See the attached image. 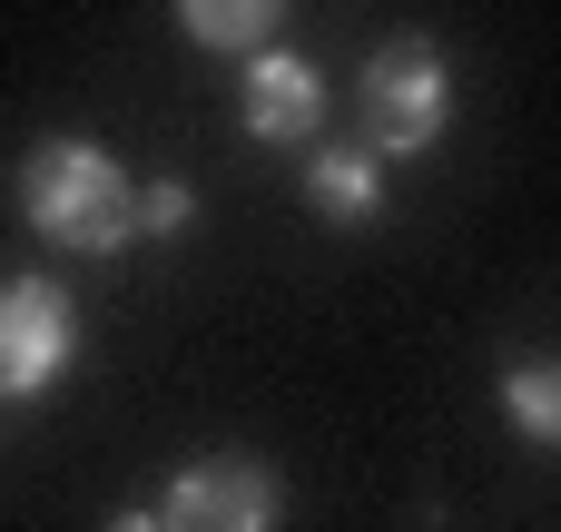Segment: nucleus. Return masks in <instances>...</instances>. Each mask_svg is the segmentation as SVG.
<instances>
[{
    "mask_svg": "<svg viewBox=\"0 0 561 532\" xmlns=\"http://www.w3.org/2000/svg\"><path fill=\"white\" fill-rule=\"evenodd\" d=\"M187 207H197V197H187L178 178H158V188H138V227H148V237H178V227H187Z\"/></svg>",
    "mask_w": 561,
    "mask_h": 532,
    "instance_id": "nucleus-9",
    "label": "nucleus"
},
{
    "mask_svg": "<svg viewBox=\"0 0 561 532\" xmlns=\"http://www.w3.org/2000/svg\"><path fill=\"white\" fill-rule=\"evenodd\" d=\"M237 118H247V138H266V148H296V138H316V118H325V89H316V69H306V59L266 49V59H247Z\"/></svg>",
    "mask_w": 561,
    "mask_h": 532,
    "instance_id": "nucleus-5",
    "label": "nucleus"
},
{
    "mask_svg": "<svg viewBox=\"0 0 561 532\" xmlns=\"http://www.w3.org/2000/svg\"><path fill=\"white\" fill-rule=\"evenodd\" d=\"M20 217L69 247V257H118L138 237V188L118 178V158H99L89 138H39L20 158Z\"/></svg>",
    "mask_w": 561,
    "mask_h": 532,
    "instance_id": "nucleus-1",
    "label": "nucleus"
},
{
    "mask_svg": "<svg viewBox=\"0 0 561 532\" xmlns=\"http://www.w3.org/2000/svg\"><path fill=\"white\" fill-rule=\"evenodd\" d=\"M503 415H513L533 444H561V365L552 355H523V365L503 375Z\"/></svg>",
    "mask_w": 561,
    "mask_h": 532,
    "instance_id": "nucleus-8",
    "label": "nucleus"
},
{
    "mask_svg": "<svg viewBox=\"0 0 561 532\" xmlns=\"http://www.w3.org/2000/svg\"><path fill=\"white\" fill-rule=\"evenodd\" d=\"M306 207L335 217V227H365V217L385 207V168H375V148H325V158L306 168Z\"/></svg>",
    "mask_w": 561,
    "mask_h": 532,
    "instance_id": "nucleus-6",
    "label": "nucleus"
},
{
    "mask_svg": "<svg viewBox=\"0 0 561 532\" xmlns=\"http://www.w3.org/2000/svg\"><path fill=\"white\" fill-rule=\"evenodd\" d=\"M276 10H286V0H178L187 39H207V49H266Z\"/></svg>",
    "mask_w": 561,
    "mask_h": 532,
    "instance_id": "nucleus-7",
    "label": "nucleus"
},
{
    "mask_svg": "<svg viewBox=\"0 0 561 532\" xmlns=\"http://www.w3.org/2000/svg\"><path fill=\"white\" fill-rule=\"evenodd\" d=\"M79 355V306L49 276H10L0 286V395H49Z\"/></svg>",
    "mask_w": 561,
    "mask_h": 532,
    "instance_id": "nucleus-3",
    "label": "nucleus"
},
{
    "mask_svg": "<svg viewBox=\"0 0 561 532\" xmlns=\"http://www.w3.org/2000/svg\"><path fill=\"white\" fill-rule=\"evenodd\" d=\"M158 532H276V474L256 454H207L168 484Z\"/></svg>",
    "mask_w": 561,
    "mask_h": 532,
    "instance_id": "nucleus-4",
    "label": "nucleus"
},
{
    "mask_svg": "<svg viewBox=\"0 0 561 532\" xmlns=\"http://www.w3.org/2000/svg\"><path fill=\"white\" fill-rule=\"evenodd\" d=\"M444 118H454L444 49H434V39H385V49L365 59V79H355V128H365V148H375V158H414V148L444 138Z\"/></svg>",
    "mask_w": 561,
    "mask_h": 532,
    "instance_id": "nucleus-2",
    "label": "nucleus"
},
{
    "mask_svg": "<svg viewBox=\"0 0 561 532\" xmlns=\"http://www.w3.org/2000/svg\"><path fill=\"white\" fill-rule=\"evenodd\" d=\"M108 532H158V513H118V523H108Z\"/></svg>",
    "mask_w": 561,
    "mask_h": 532,
    "instance_id": "nucleus-10",
    "label": "nucleus"
}]
</instances>
